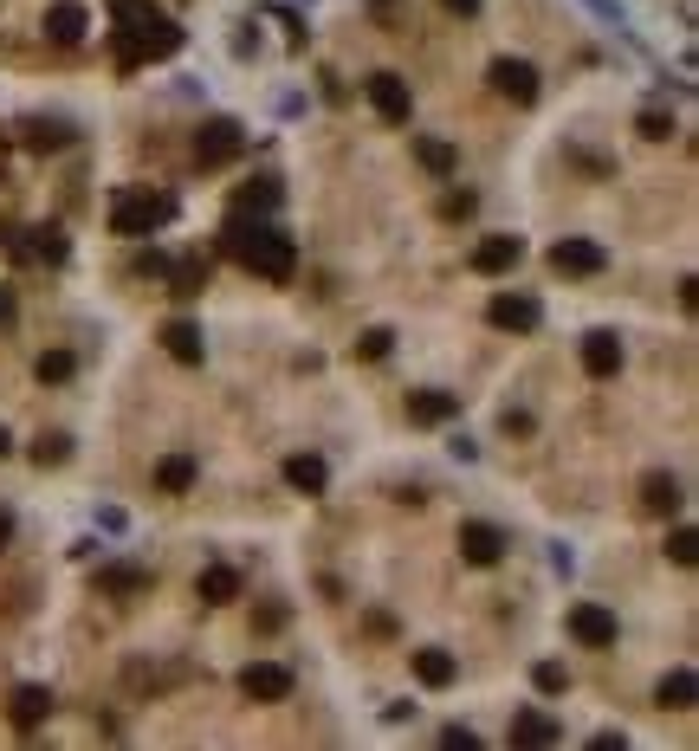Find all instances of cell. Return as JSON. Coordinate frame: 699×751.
I'll return each instance as SVG.
<instances>
[{"label": "cell", "mask_w": 699, "mask_h": 751, "mask_svg": "<svg viewBox=\"0 0 699 751\" xmlns=\"http://www.w3.org/2000/svg\"><path fill=\"white\" fill-rule=\"evenodd\" d=\"M240 693H246V700H285V693H292V667L253 661V667L240 674Z\"/></svg>", "instance_id": "obj_5"}, {"label": "cell", "mask_w": 699, "mask_h": 751, "mask_svg": "<svg viewBox=\"0 0 699 751\" xmlns=\"http://www.w3.org/2000/svg\"><path fill=\"white\" fill-rule=\"evenodd\" d=\"M441 745H454V751H473L479 739H473V732H466V726H447V732H441Z\"/></svg>", "instance_id": "obj_33"}, {"label": "cell", "mask_w": 699, "mask_h": 751, "mask_svg": "<svg viewBox=\"0 0 699 751\" xmlns=\"http://www.w3.org/2000/svg\"><path fill=\"white\" fill-rule=\"evenodd\" d=\"M13 318V298H7V285H0V324H7Z\"/></svg>", "instance_id": "obj_38"}, {"label": "cell", "mask_w": 699, "mask_h": 751, "mask_svg": "<svg viewBox=\"0 0 699 751\" xmlns=\"http://www.w3.org/2000/svg\"><path fill=\"white\" fill-rule=\"evenodd\" d=\"M415 680H421V687H454V680H460V661H454L447 648H421V654H415Z\"/></svg>", "instance_id": "obj_12"}, {"label": "cell", "mask_w": 699, "mask_h": 751, "mask_svg": "<svg viewBox=\"0 0 699 751\" xmlns=\"http://www.w3.org/2000/svg\"><path fill=\"white\" fill-rule=\"evenodd\" d=\"M7 531H13V518H7V512H0V544H7Z\"/></svg>", "instance_id": "obj_40"}, {"label": "cell", "mask_w": 699, "mask_h": 751, "mask_svg": "<svg viewBox=\"0 0 699 751\" xmlns=\"http://www.w3.org/2000/svg\"><path fill=\"white\" fill-rule=\"evenodd\" d=\"M551 266L570 272V279H589V272L609 266V253H602L596 240H557V247H551Z\"/></svg>", "instance_id": "obj_6"}, {"label": "cell", "mask_w": 699, "mask_h": 751, "mask_svg": "<svg viewBox=\"0 0 699 751\" xmlns=\"http://www.w3.org/2000/svg\"><path fill=\"white\" fill-rule=\"evenodd\" d=\"M551 570H557V577H570V570H577V557H570V544H551Z\"/></svg>", "instance_id": "obj_34"}, {"label": "cell", "mask_w": 699, "mask_h": 751, "mask_svg": "<svg viewBox=\"0 0 699 751\" xmlns=\"http://www.w3.org/2000/svg\"><path fill=\"white\" fill-rule=\"evenodd\" d=\"M531 680H538V693H564L570 687V674L557 661H538V667H531Z\"/></svg>", "instance_id": "obj_30"}, {"label": "cell", "mask_w": 699, "mask_h": 751, "mask_svg": "<svg viewBox=\"0 0 699 751\" xmlns=\"http://www.w3.org/2000/svg\"><path fill=\"white\" fill-rule=\"evenodd\" d=\"M460 551H466V564H499V557H505V531L466 518V525H460Z\"/></svg>", "instance_id": "obj_9"}, {"label": "cell", "mask_w": 699, "mask_h": 751, "mask_svg": "<svg viewBox=\"0 0 699 751\" xmlns=\"http://www.w3.org/2000/svg\"><path fill=\"white\" fill-rule=\"evenodd\" d=\"M512 739H518V745H551V739H557V719H544V713H518V719H512Z\"/></svg>", "instance_id": "obj_23"}, {"label": "cell", "mask_w": 699, "mask_h": 751, "mask_svg": "<svg viewBox=\"0 0 699 751\" xmlns=\"http://www.w3.org/2000/svg\"><path fill=\"white\" fill-rule=\"evenodd\" d=\"M72 370H78L72 350H46V357H39V382H65Z\"/></svg>", "instance_id": "obj_27"}, {"label": "cell", "mask_w": 699, "mask_h": 751, "mask_svg": "<svg viewBox=\"0 0 699 751\" xmlns=\"http://www.w3.org/2000/svg\"><path fill=\"white\" fill-rule=\"evenodd\" d=\"M641 505H648V512H674L680 505V480L674 473H648V480H641Z\"/></svg>", "instance_id": "obj_19"}, {"label": "cell", "mask_w": 699, "mask_h": 751, "mask_svg": "<svg viewBox=\"0 0 699 751\" xmlns=\"http://www.w3.org/2000/svg\"><path fill=\"white\" fill-rule=\"evenodd\" d=\"M369 104H376L382 124H408V104H415V98H408V85L395 72H376V78H369Z\"/></svg>", "instance_id": "obj_8"}, {"label": "cell", "mask_w": 699, "mask_h": 751, "mask_svg": "<svg viewBox=\"0 0 699 751\" xmlns=\"http://www.w3.org/2000/svg\"><path fill=\"white\" fill-rule=\"evenodd\" d=\"M46 713H52V693H46V687H20V693H13V726L33 732Z\"/></svg>", "instance_id": "obj_18"}, {"label": "cell", "mask_w": 699, "mask_h": 751, "mask_svg": "<svg viewBox=\"0 0 699 751\" xmlns=\"http://www.w3.org/2000/svg\"><path fill=\"white\" fill-rule=\"evenodd\" d=\"M538 298H492V324L499 331H538Z\"/></svg>", "instance_id": "obj_14"}, {"label": "cell", "mask_w": 699, "mask_h": 751, "mask_svg": "<svg viewBox=\"0 0 699 751\" xmlns=\"http://www.w3.org/2000/svg\"><path fill=\"white\" fill-rule=\"evenodd\" d=\"M505 434H531V415H525V408H505Z\"/></svg>", "instance_id": "obj_35"}, {"label": "cell", "mask_w": 699, "mask_h": 751, "mask_svg": "<svg viewBox=\"0 0 699 751\" xmlns=\"http://www.w3.org/2000/svg\"><path fill=\"white\" fill-rule=\"evenodd\" d=\"M570 635H577L583 648H615V616L602 603H577L570 609Z\"/></svg>", "instance_id": "obj_7"}, {"label": "cell", "mask_w": 699, "mask_h": 751, "mask_svg": "<svg viewBox=\"0 0 699 751\" xmlns=\"http://www.w3.org/2000/svg\"><path fill=\"white\" fill-rule=\"evenodd\" d=\"M389 350H395V331H382V324H376V331H363L356 357H369V363H376V357H389Z\"/></svg>", "instance_id": "obj_29"}, {"label": "cell", "mask_w": 699, "mask_h": 751, "mask_svg": "<svg viewBox=\"0 0 699 751\" xmlns=\"http://www.w3.org/2000/svg\"><path fill=\"white\" fill-rule=\"evenodd\" d=\"M46 33L59 39V46H72V39H85V7H78V0H59V7L46 13Z\"/></svg>", "instance_id": "obj_16"}, {"label": "cell", "mask_w": 699, "mask_h": 751, "mask_svg": "<svg viewBox=\"0 0 699 751\" xmlns=\"http://www.w3.org/2000/svg\"><path fill=\"white\" fill-rule=\"evenodd\" d=\"M175 221V201L169 195H136V188H123L117 208H111V227L117 234H149V227Z\"/></svg>", "instance_id": "obj_3"}, {"label": "cell", "mask_w": 699, "mask_h": 751, "mask_svg": "<svg viewBox=\"0 0 699 751\" xmlns=\"http://www.w3.org/2000/svg\"><path fill=\"white\" fill-rule=\"evenodd\" d=\"M447 454H454V460H479V447L466 441V434H454V441H447Z\"/></svg>", "instance_id": "obj_36"}, {"label": "cell", "mask_w": 699, "mask_h": 751, "mask_svg": "<svg viewBox=\"0 0 699 751\" xmlns=\"http://www.w3.org/2000/svg\"><path fill=\"white\" fill-rule=\"evenodd\" d=\"M667 557H674V564H693V531H687V525L667 538Z\"/></svg>", "instance_id": "obj_32"}, {"label": "cell", "mask_w": 699, "mask_h": 751, "mask_svg": "<svg viewBox=\"0 0 699 751\" xmlns=\"http://www.w3.org/2000/svg\"><path fill=\"white\" fill-rule=\"evenodd\" d=\"M525 259V240H512V234H492L486 247L473 253V272H505V266H518Z\"/></svg>", "instance_id": "obj_15"}, {"label": "cell", "mask_w": 699, "mask_h": 751, "mask_svg": "<svg viewBox=\"0 0 699 751\" xmlns=\"http://www.w3.org/2000/svg\"><path fill=\"white\" fill-rule=\"evenodd\" d=\"M492 85H499V98H512V104L538 98V72H531L525 59H499V65H492Z\"/></svg>", "instance_id": "obj_10"}, {"label": "cell", "mask_w": 699, "mask_h": 751, "mask_svg": "<svg viewBox=\"0 0 699 751\" xmlns=\"http://www.w3.org/2000/svg\"><path fill=\"white\" fill-rule=\"evenodd\" d=\"M447 7H454V13H479V0H447Z\"/></svg>", "instance_id": "obj_39"}, {"label": "cell", "mask_w": 699, "mask_h": 751, "mask_svg": "<svg viewBox=\"0 0 699 751\" xmlns=\"http://www.w3.org/2000/svg\"><path fill=\"white\" fill-rule=\"evenodd\" d=\"M123 26H130V59H169L175 46H182V33H175V20H162L156 7H143V0H117Z\"/></svg>", "instance_id": "obj_2"}, {"label": "cell", "mask_w": 699, "mask_h": 751, "mask_svg": "<svg viewBox=\"0 0 699 751\" xmlns=\"http://www.w3.org/2000/svg\"><path fill=\"white\" fill-rule=\"evenodd\" d=\"M240 149H246V130L233 124V117H214V124H201V136H195V162H201V169L240 156Z\"/></svg>", "instance_id": "obj_4"}, {"label": "cell", "mask_w": 699, "mask_h": 751, "mask_svg": "<svg viewBox=\"0 0 699 751\" xmlns=\"http://www.w3.org/2000/svg\"><path fill=\"white\" fill-rule=\"evenodd\" d=\"M460 415V395H447V389H421V395H408V421H454Z\"/></svg>", "instance_id": "obj_13"}, {"label": "cell", "mask_w": 699, "mask_h": 751, "mask_svg": "<svg viewBox=\"0 0 699 751\" xmlns=\"http://www.w3.org/2000/svg\"><path fill=\"white\" fill-rule=\"evenodd\" d=\"M26 253L46 259V266H59V259H65V234H59V227H33V234H26Z\"/></svg>", "instance_id": "obj_24"}, {"label": "cell", "mask_w": 699, "mask_h": 751, "mask_svg": "<svg viewBox=\"0 0 699 751\" xmlns=\"http://www.w3.org/2000/svg\"><path fill=\"white\" fill-rule=\"evenodd\" d=\"M162 344H169V357H182V363H201V331L195 324H169V331H162Z\"/></svg>", "instance_id": "obj_22"}, {"label": "cell", "mask_w": 699, "mask_h": 751, "mask_svg": "<svg viewBox=\"0 0 699 751\" xmlns=\"http://www.w3.org/2000/svg\"><path fill=\"white\" fill-rule=\"evenodd\" d=\"M589 7H596L602 20H622V7H615V0H589Z\"/></svg>", "instance_id": "obj_37"}, {"label": "cell", "mask_w": 699, "mask_h": 751, "mask_svg": "<svg viewBox=\"0 0 699 751\" xmlns=\"http://www.w3.org/2000/svg\"><path fill=\"white\" fill-rule=\"evenodd\" d=\"M201 596H208V603H233V596H240V577H233V570H201Z\"/></svg>", "instance_id": "obj_25"}, {"label": "cell", "mask_w": 699, "mask_h": 751, "mask_svg": "<svg viewBox=\"0 0 699 751\" xmlns=\"http://www.w3.org/2000/svg\"><path fill=\"white\" fill-rule=\"evenodd\" d=\"M641 136H648V143H667V136H674V117H661V111H641Z\"/></svg>", "instance_id": "obj_31"}, {"label": "cell", "mask_w": 699, "mask_h": 751, "mask_svg": "<svg viewBox=\"0 0 699 751\" xmlns=\"http://www.w3.org/2000/svg\"><path fill=\"white\" fill-rule=\"evenodd\" d=\"M285 480H292L298 493H324V480H331V473H324L318 454H292V460H285Z\"/></svg>", "instance_id": "obj_17"}, {"label": "cell", "mask_w": 699, "mask_h": 751, "mask_svg": "<svg viewBox=\"0 0 699 751\" xmlns=\"http://www.w3.org/2000/svg\"><path fill=\"white\" fill-rule=\"evenodd\" d=\"M156 486L162 493H188V486H195V454H169L156 467Z\"/></svg>", "instance_id": "obj_20"}, {"label": "cell", "mask_w": 699, "mask_h": 751, "mask_svg": "<svg viewBox=\"0 0 699 751\" xmlns=\"http://www.w3.org/2000/svg\"><path fill=\"white\" fill-rule=\"evenodd\" d=\"M0 460H7V428H0Z\"/></svg>", "instance_id": "obj_41"}, {"label": "cell", "mask_w": 699, "mask_h": 751, "mask_svg": "<svg viewBox=\"0 0 699 751\" xmlns=\"http://www.w3.org/2000/svg\"><path fill=\"white\" fill-rule=\"evenodd\" d=\"M227 253L240 259L246 272H259V279H285V272H292V240L279 234V227H266L253 214V221H227Z\"/></svg>", "instance_id": "obj_1"}, {"label": "cell", "mask_w": 699, "mask_h": 751, "mask_svg": "<svg viewBox=\"0 0 699 751\" xmlns=\"http://www.w3.org/2000/svg\"><path fill=\"white\" fill-rule=\"evenodd\" d=\"M583 370L589 376H615V370H622V337H615V331H589L583 337Z\"/></svg>", "instance_id": "obj_11"}, {"label": "cell", "mask_w": 699, "mask_h": 751, "mask_svg": "<svg viewBox=\"0 0 699 751\" xmlns=\"http://www.w3.org/2000/svg\"><path fill=\"white\" fill-rule=\"evenodd\" d=\"M415 156H421V169L447 175V169L460 162V149H454V143H441V136H415Z\"/></svg>", "instance_id": "obj_21"}, {"label": "cell", "mask_w": 699, "mask_h": 751, "mask_svg": "<svg viewBox=\"0 0 699 751\" xmlns=\"http://www.w3.org/2000/svg\"><path fill=\"white\" fill-rule=\"evenodd\" d=\"M65 454H72V441H65V434H39V447H33V460H39V467H59Z\"/></svg>", "instance_id": "obj_28"}, {"label": "cell", "mask_w": 699, "mask_h": 751, "mask_svg": "<svg viewBox=\"0 0 699 751\" xmlns=\"http://www.w3.org/2000/svg\"><path fill=\"white\" fill-rule=\"evenodd\" d=\"M661 706H693V667H674L661 680Z\"/></svg>", "instance_id": "obj_26"}]
</instances>
